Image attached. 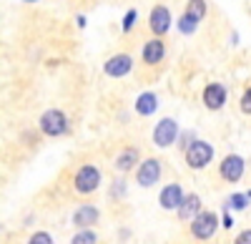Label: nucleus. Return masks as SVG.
<instances>
[{"label":"nucleus","instance_id":"1","mask_svg":"<svg viewBox=\"0 0 251 244\" xmlns=\"http://www.w3.org/2000/svg\"><path fill=\"white\" fill-rule=\"evenodd\" d=\"M183 154H186V164L194 171L206 169L214 161V146L208 144V141H201V138H194L191 144L183 149Z\"/></svg>","mask_w":251,"mask_h":244},{"label":"nucleus","instance_id":"2","mask_svg":"<svg viewBox=\"0 0 251 244\" xmlns=\"http://www.w3.org/2000/svg\"><path fill=\"white\" fill-rule=\"evenodd\" d=\"M216 229H219V217L214 214V212H196L194 214V219H191V234L196 237V239H201V242H206V239H211L214 234H216Z\"/></svg>","mask_w":251,"mask_h":244},{"label":"nucleus","instance_id":"3","mask_svg":"<svg viewBox=\"0 0 251 244\" xmlns=\"http://www.w3.org/2000/svg\"><path fill=\"white\" fill-rule=\"evenodd\" d=\"M73 187L78 194H93L98 187H100V171L93 166V164H86L80 166L73 176Z\"/></svg>","mask_w":251,"mask_h":244},{"label":"nucleus","instance_id":"4","mask_svg":"<svg viewBox=\"0 0 251 244\" xmlns=\"http://www.w3.org/2000/svg\"><path fill=\"white\" fill-rule=\"evenodd\" d=\"M66 129H68V118L63 111L50 108L40 116V131L46 136H60V134H66Z\"/></svg>","mask_w":251,"mask_h":244},{"label":"nucleus","instance_id":"5","mask_svg":"<svg viewBox=\"0 0 251 244\" xmlns=\"http://www.w3.org/2000/svg\"><path fill=\"white\" fill-rule=\"evenodd\" d=\"M176 136H178V124L174 118H161L156 124V129H153V144L158 149H166V146H171L176 141Z\"/></svg>","mask_w":251,"mask_h":244},{"label":"nucleus","instance_id":"6","mask_svg":"<svg viewBox=\"0 0 251 244\" xmlns=\"http://www.w3.org/2000/svg\"><path fill=\"white\" fill-rule=\"evenodd\" d=\"M161 179V161L158 159H146L138 164V171H136V181L143 187V189H149L153 187L156 181Z\"/></svg>","mask_w":251,"mask_h":244},{"label":"nucleus","instance_id":"7","mask_svg":"<svg viewBox=\"0 0 251 244\" xmlns=\"http://www.w3.org/2000/svg\"><path fill=\"white\" fill-rule=\"evenodd\" d=\"M244 169H246V161L239 156V154H228L224 161H221V176L224 181H228V184H236V181H241L244 176Z\"/></svg>","mask_w":251,"mask_h":244},{"label":"nucleus","instance_id":"8","mask_svg":"<svg viewBox=\"0 0 251 244\" xmlns=\"http://www.w3.org/2000/svg\"><path fill=\"white\" fill-rule=\"evenodd\" d=\"M133 68V58L128 53H118L113 58L106 60V66H103V73L111 76V78H123V76H128Z\"/></svg>","mask_w":251,"mask_h":244},{"label":"nucleus","instance_id":"9","mask_svg":"<svg viewBox=\"0 0 251 244\" xmlns=\"http://www.w3.org/2000/svg\"><path fill=\"white\" fill-rule=\"evenodd\" d=\"M149 26H151L153 35H166L171 30V10L166 5H156L149 15Z\"/></svg>","mask_w":251,"mask_h":244},{"label":"nucleus","instance_id":"10","mask_svg":"<svg viewBox=\"0 0 251 244\" xmlns=\"http://www.w3.org/2000/svg\"><path fill=\"white\" fill-rule=\"evenodd\" d=\"M98 219H100L98 207H93V204H83V207H78L75 214H73V224H75L78 229H86V227L98 224Z\"/></svg>","mask_w":251,"mask_h":244},{"label":"nucleus","instance_id":"11","mask_svg":"<svg viewBox=\"0 0 251 244\" xmlns=\"http://www.w3.org/2000/svg\"><path fill=\"white\" fill-rule=\"evenodd\" d=\"M203 104H206V108L219 111V108L226 104V86H221V83H208V86L203 88Z\"/></svg>","mask_w":251,"mask_h":244},{"label":"nucleus","instance_id":"12","mask_svg":"<svg viewBox=\"0 0 251 244\" xmlns=\"http://www.w3.org/2000/svg\"><path fill=\"white\" fill-rule=\"evenodd\" d=\"M181 199H183V189H181L178 184H166V187L161 189L158 204H161V209H166V212H176V207H178Z\"/></svg>","mask_w":251,"mask_h":244},{"label":"nucleus","instance_id":"13","mask_svg":"<svg viewBox=\"0 0 251 244\" xmlns=\"http://www.w3.org/2000/svg\"><path fill=\"white\" fill-rule=\"evenodd\" d=\"M199 209H201V199H199V194H186V196L178 201L176 214H178L181 221H191L194 214H196Z\"/></svg>","mask_w":251,"mask_h":244},{"label":"nucleus","instance_id":"14","mask_svg":"<svg viewBox=\"0 0 251 244\" xmlns=\"http://www.w3.org/2000/svg\"><path fill=\"white\" fill-rule=\"evenodd\" d=\"M163 55H166V46H163V40H158V35L153 38V40H149V43L143 46V60L149 66H156V63H161L163 60Z\"/></svg>","mask_w":251,"mask_h":244},{"label":"nucleus","instance_id":"15","mask_svg":"<svg viewBox=\"0 0 251 244\" xmlns=\"http://www.w3.org/2000/svg\"><path fill=\"white\" fill-rule=\"evenodd\" d=\"M141 161V154H138V149H133V146H128L126 151H121L118 156H116V169L121 171V174H128L131 169H136V164Z\"/></svg>","mask_w":251,"mask_h":244},{"label":"nucleus","instance_id":"16","mask_svg":"<svg viewBox=\"0 0 251 244\" xmlns=\"http://www.w3.org/2000/svg\"><path fill=\"white\" fill-rule=\"evenodd\" d=\"M156 108H158V98H156V93L146 91V93L138 96V101H136V113H138V116H151Z\"/></svg>","mask_w":251,"mask_h":244},{"label":"nucleus","instance_id":"17","mask_svg":"<svg viewBox=\"0 0 251 244\" xmlns=\"http://www.w3.org/2000/svg\"><path fill=\"white\" fill-rule=\"evenodd\" d=\"M186 18H191L194 23H201V20L206 18V0H188L186 5Z\"/></svg>","mask_w":251,"mask_h":244},{"label":"nucleus","instance_id":"18","mask_svg":"<svg viewBox=\"0 0 251 244\" xmlns=\"http://www.w3.org/2000/svg\"><path fill=\"white\" fill-rule=\"evenodd\" d=\"M71 244H98V237H96V232L91 227H86V229H78L75 232V237L71 239Z\"/></svg>","mask_w":251,"mask_h":244},{"label":"nucleus","instance_id":"19","mask_svg":"<svg viewBox=\"0 0 251 244\" xmlns=\"http://www.w3.org/2000/svg\"><path fill=\"white\" fill-rule=\"evenodd\" d=\"M226 209H246L249 207V194H231L224 201Z\"/></svg>","mask_w":251,"mask_h":244},{"label":"nucleus","instance_id":"20","mask_svg":"<svg viewBox=\"0 0 251 244\" xmlns=\"http://www.w3.org/2000/svg\"><path fill=\"white\" fill-rule=\"evenodd\" d=\"M196 26H199V23H194V20L186 18V15H181V20H178V30H181L183 35H191V33L196 30Z\"/></svg>","mask_w":251,"mask_h":244},{"label":"nucleus","instance_id":"21","mask_svg":"<svg viewBox=\"0 0 251 244\" xmlns=\"http://www.w3.org/2000/svg\"><path fill=\"white\" fill-rule=\"evenodd\" d=\"M28 244H53V237H50L48 232H35V234L28 239Z\"/></svg>","mask_w":251,"mask_h":244},{"label":"nucleus","instance_id":"22","mask_svg":"<svg viewBox=\"0 0 251 244\" xmlns=\"http://www.w3.org/2000/svg\"><path fill=\"white\" fill-rule=\"evenodd\" d=\"M136 18H138V13H136V8H131L128 13H126V18H123V33H128L131 28H133V23H136Z\"/></svg>","mask_w":251,"mask_h":244},{"label":"nucleus","instance_id":"23","mask_svg":"<svg viewBox=\"0 0 251 244\" xmlns=\"http://www.w3.org/2000/svg\"><path fill=\"white\" fill-rule=\"evenodd\" d=\"M241 111H244L246 116L251 113V91H249V88H246V93L241 96Z\"/></svg>","mask_w":251,"mask_h":244},{"label":"nucleus","instance_id":"24","mask_svg":"<svg viewBox=\"0 0 251 244\" xmlns=\"http://www.w3.org/2000/svg\"><path fill=\"white\" fill-rule=\"evenodd\" d=\"M219 224H221V227H226V229H228V227H234V219H231V214H228V209H226V207H224V217H221Z\"/></svg>","mask_w":251,"mask_h":244},{"label":"nucleus","instance_id":"25","mask_svg":"<svg viewBox=\"0 0 251 244\" xmlns=\"http://www.w3.org/2000/svg\"><path fill=\"white\" fill-rule=\"evenodd\" d=\"M234 244H251V232H249V229H244V232L234 239Z\"/></svg>","mask_w":251,"mask_h":244},{"label":"nucleus","instance_id":"26","mask_svg":"<svg viewBox=\"0 0 251 244\" xmlns=\"http://www.w3.org/2000/svg\"><path fill=\"white\" fill-rule=\"evenodd\" d=\"M123 187H126V181H116V189H113V196H116V199L123 194Z\"/></svg>","mask_w":251,"mask_h":244},{"label":"nucleus","instance_id":"27","mask_svg":"<svg viewBox=\"0 0 251 244\" xmlns=\"http://www.w3.org/2000/svg\"><path fill=\"white\" fill-rule=\"evenodd\" d=\"M75 20H78V28H86V15H78Z\"/></svg>","mask_w":251,"mask_h":244},{"label":"nucleus","instance_id":"28","mask_svg":"<svg viewBox=\"0 0 251 244\" xmlns=\"http://www.w3.org/2000/svg\"><path fill=\"white\" fill-rule=\"evenodd\" d=\"M25 3H35V0H25Z\"/></svg>","mask_w":251,"mask_h":244}]
</instances>
